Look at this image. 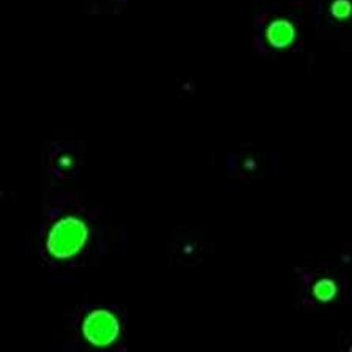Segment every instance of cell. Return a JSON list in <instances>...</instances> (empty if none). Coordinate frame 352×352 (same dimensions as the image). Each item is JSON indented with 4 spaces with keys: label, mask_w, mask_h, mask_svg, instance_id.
Instances as JSON below:
<instances>
[{
    "label": "cell",
    "mask_w": 352,
    "mask_h": 352,
    "mask_svg": "<svg viewBox=\"0 0 352 352\" xmlns=\"http://www.w3.org/2000/svg\"><path fill=\"white\" fill-rule=\"evenodd\" d=\"M87 229L79 220L65 218L58 221L47 239V250L56 258H70L84 247Z\"/></svg>",
    "instance_id": "1"
},
{
    "label": "cell",
    "mask_w": 352,
    "mask_h": 352,
    "mask_svg": "<svg viewBox=\"0 0 352 352\" xmlns=\"http://www.w3.org/2000/svg\"><path fill=\"white\" fill-rule=\"evenodd\" d=\"M119 335V324L108 311L90 313L84 322V337L95 346H106Z\"/></svg>",
    "instance_id": "2"
},
{
    "label": "cell",
    "mask_w": 352,
    "mask_h": 352,
    "mask_svg": "<svg viewBox=\"0 0 352 352\" xmlns=\"http://www.w3.org/2000/svg\"><path fill=\"white\" fill-rule=\"evenodd\" d=\"M294 29H292V25L289 23H286V21H278V23L272 24L267 32L269 41L275 47L287 46L292 40H294Z\"/></svg>",
    "instance_id": "3"
},
{
    "label": "cell",
    "mask_w": 352,
    "mask_h": 352,
    "mask_svg": "<svg viewBox=\"0 0 352 352\" xmlns=\"http://www.w3.org/2000/svg\"><path fill=\"white\" fill-rule=\"evenodd\" d=\"M314 294L319 298V300H330L335 294V287L332 283L329 281H321L318 283L316 287H314Z\"/></svg>",
    "instance_id": "4"
}]
</instances>
